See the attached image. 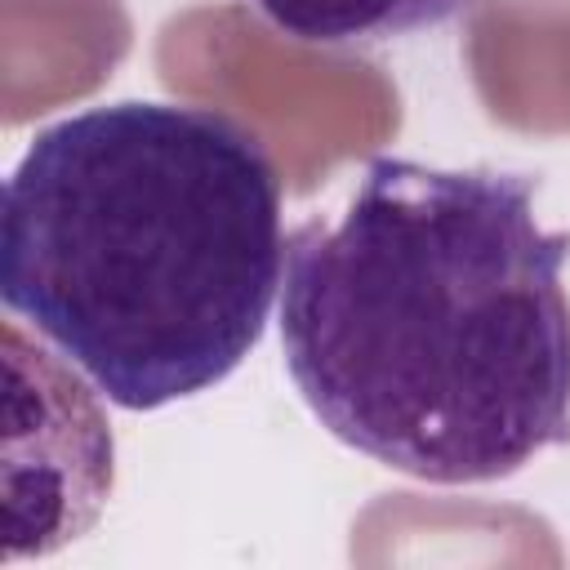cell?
I'll return each mask as SVG.
<instances>
[{
    "label": "cell",
    "instance_id": "6da1fadb",
    "mask_svg": "<svg viewBox=\"0 0 570 570\" xmlns=\"http://www.w3.org/2000/svg\"><path fill=\"white\" fill-rule=\"evenodd\" d=\"M570 232L534 178L379 156L338 223L285 240L281 347L321 428L428 485L570 441Z\"/></svg>",
    "mask_w": 570,
    "mask_h": 570
},
{
    "label": "cell",
    "instance_id": "7a4b0ae2",
    "mask_svg": "<svg viewBox=\"0 0 570 570\" xmlns=\"http://www.w3.org/2000/svg\"><path fill=\"white\" fill-rule=\"evenodd\" d=\"M281 263L276 165L209 107H89L4 183V307L120 410L223 383L263 338Z\"/></svg>",
    "mask_w": 570,
    "mask_h": 570
},
{
    "label": "cell",
    "instance_id": "3957f363",
    "mask_svg": "<svg viewBox=\"0 0 570 570\" xmlns=\"http://www.w3.org/2000/svg\"><path fill=\"white\" fill-rule=\"evenodd\" d=\"M276 31L307 45H374L441 27L481 0H245Z\"/></svg>",
    "mask_w": 570,
    "mask_h": 570
}]
</instances>
